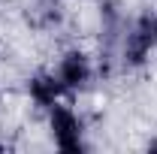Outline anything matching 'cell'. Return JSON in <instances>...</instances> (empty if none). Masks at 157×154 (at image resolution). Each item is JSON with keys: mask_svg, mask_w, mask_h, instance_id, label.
<instances>
[{"mask_svg": "<svg viewBox=\"0 0 157 154\" xmlns=\"http://www.w3.org/2000/svg\"><path fill=\"white\" fill-rule=\"evenodd\" d=\"M154 48L157 42H154V30H151V12L127 18V27L118 42V67L124 73H136L142 67H148Z\"/></svg>", "mask_w": 157, "mask_h": 154, "instance_id": "obj_1", "label": "cell"}, {"mask_svg": "<svg viewBox=\"0 0 157 154\" xmlns=\"http://www.w3.org/2000/svg\"><path fill=\"white\" fill-rule=\"evenodd\" d=\"M45 124H48V136H52V142H55L58 151H67V154L88 151L85 121H82V115L67 100H58L55 106L45 109Z\"/></svg>", "mask_w": 157, "mask_h": 154, "instance_id": "obj_2", "label": "cell"}, {"mask_svg": "<svg viewBox=\"0 0 157 154\" xmlns=\"http://www.w3.org/2000/svg\"><path fill=\"white\" fill-rule=\"evenodd\" d=\"M55 76H58L60 88L67 91V97L85 94L94 85V79L100 76L97 73V58H91L85 48L73 45V48L60 52L58 64H55Z\"/></svg>", "mask_w": 157, "mask_h": 154, "instance_id": "obj_3", "label": "cell"}, {"mask_svg": "<svg viewBox=\"0 0 157 154\" xmlns=\"http://www.w3.org/2000/svg\"><path fill=\"white\" fill-rule=\"evenodd\" d=\"M27 97H30V103L36 106L39 112H45L58 100H67V91L60 88L55 70H39V73H33L27 79Z\"/></svg>", "mask_w": 157, "mask_h": 154, "instance_id": "obj_4", "label": "cell"}, {"mask_svg": "<svg viewBox=\"0 0 157 154\" xmlns=\"http://www.w3.org/2000/svg\"><path fill=\"white\" fill-rule=\"evenodd\" d=\"M33 21L42 30H52L63 21V3L60 0H36L33 3Z\"/></svg>", "mask_w": 157, "mask_h": 154, "instance_id": "obj_5", "label": "cell"}, {"mask_svg": "<svg viewBox=\"0 0 157 154\" xmlns=\"http://www.w3.org/2000/svg\"><path fill=\"white\" fill-rule=\"evenodd\" d=\"M151 30H154V42H157V12H151Z\"/></svg>", "mask_w": 157, "mask_h": 154, "instance_id": "obj_6", "label": "cell"}, {"mask_svg": "<svg viewBox=\"0 0 157 154\" xmlns=\"http://www.w3.org/2000/svg\"><path fill=\"white\" fill-rule=\"evenodd\" d=\"M145 148H148V151H157V136H154V139H148V142H145Z\"/></svg>", "mask_w": 157, "mask_h": 154, "instance_id": "obj_7", "label": "cell"}]
</instances>
